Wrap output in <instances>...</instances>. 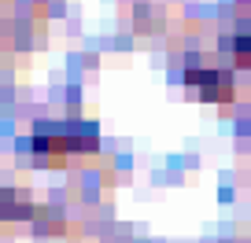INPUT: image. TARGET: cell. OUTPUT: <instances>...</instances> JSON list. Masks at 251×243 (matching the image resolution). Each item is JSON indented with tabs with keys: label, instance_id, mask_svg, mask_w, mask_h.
Instances as JSON below:
<instances>
[{
	"label": "cell",
	"instance_id": "1",
	"mask_svg": "<svg viewBox=\"0 0 251 243\" xmlns=\"http://www.w3.org/2000/svg\"><path fill=\"white\" fill-rule=\"evenodd\" d=\"M30 148L41 162L59 166L71 155L96 151V126H81V122H41L30 133Z\"/></svg>",
	"mask_w": 251,
	"mask_h": 243
},
{
	"label": "cell",
	"instance_id": "2",
	"mask_svg": "<svg viewBox=\"0 0 251 243\" xmlns=\"http://www.w3.org/2000/svg\"><path fill=\"white\" fill-rule=\"evenodd\" d=\"M185 85L192 96H200V100L207 103H229L233 100V78H229L226 70H211V66H192V70L185 74Z\"/></svg>",
	"mask_w": 251,
	"mask_h": 243
},
{
	"label": "cell",
	"instance_id": "3",
	"mask_svg": "<svg viewBox=\"0 0 251 243\" xmlns=\"http://www.w3.org/2000/svg\"><path fill=\"white\" fill-rule=\"evenodd\" d=\"M37 206L30 203L26 192H15V188H0V218L4 221H23V218H33Z\"/></svg>",
	"mask_w": 251,
	"mask_h": 243
},
{
	"label": "cell",
	"instance_id": "4",
	"mask_svg": "<svg viewBox=\"0 0 251 243\" xmlns=\"http://www.w3.org/2000/svg\"><path fill=\"white\" fill-rule=\"evenodd\" d=\"M229 52H233V63L240 66V70H251V33H240Z\"/></svg>",
	"mask_w": 251,
	"mask_h": 243
}]
</instances>
